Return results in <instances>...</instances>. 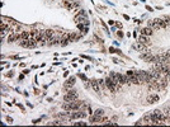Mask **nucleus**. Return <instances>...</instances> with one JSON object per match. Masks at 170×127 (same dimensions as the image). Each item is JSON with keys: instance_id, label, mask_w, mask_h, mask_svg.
<instances>
[{"instance_id": "1", "label": "nucleus", "mask_w": 170, "mask_h": 127, "mask_svg": "<svg viewBox=\"0 0 170 127\" xmlns=\"http://www.w3.org/2000/svg\"><path fill=\"white\" fill-rule=\"evenodd\" d=\"M64 100L65 102H75L77 100V92L75 89H69L66 92V94L64 95Z\"/></svg>"}, {"instance_id": "2", "label": "nucleus", "mask_w": 170, "mask_h": 127, "mask_svg": "<svg viewBox=\"0 0 170 127\" xmlns=\"http://www.w3.org/2000/svg\"><path fill=\"white\" fill-rule=\"evenodd\" d=\"M86 116H88L86 111H81V109L72 111V112H70V121H74V119H80V118H85Z\"/></svg>"}, {"instance_id": "3", "label": "nucleus", "mask_w": 170, "mask_h": 127, "mask_svg": "<svg viewBox=\"0 0 170 127\" xmlns=\"http://www.w3.org/2000/svg\"><path fill=\"white\" fill-rule=\"evenodd\" d=\"M19 45L22 47H26V48H36L38 46V43L34 41L33 38H29V39H24V41H20Z\"/></svg>"}, {"instance_id": "4", "label": "nucleus", "mask_w": 170, "mask_h": 127, "mask_svg": "<svg viewBox=\"0 0 170 127\" xmlns=\"http://www.w3.org/2000/svg\"><path fill=\"white\" fill-rule=\"evenodd\" d=\"M105 84H107V88L109 89V92L111 93H117V85L114 81H113V79L111 76H108V78H105Z\"/></svg>"}, {"instance_id": "5", "label": "nucleus", "mask_w": 170, "mask_h": 127, "mask_svg": "<svg viewBox=\"0 0 170 127\" xmlns=\"http://www.w3.org/2000/svg\"><path fill=\"white\" fill-rule=\"evenodd\" d=\"M140 57L142 58V60H145L146 62H152V60H154V55H151V54H150V51L141 54V55H140Z\"/></svg>"}, {"instance_id": "6", "label": "nucleus", "mask_w": 170, "mask_h": 127, "mask_svg": "<svg viewBox=\"0 0 170 127\" xmlns=\"http://www.w3.org/2000/svg\"><path fill=\"white\" fill-rule=\"evenodd\" d=\"M75 80H76V79H75V76H71V78H69V80L64 84V89H65L66 92H67L69 89H71V86H74Z\"/></svg>"}, {"instance_id": "7", "label": "nucleus", "mask_w": 170, "mask_h": 127, "mask_svg": "<svg viewBox=\"0 0 170 127\" xmlns=\"http://www.w3.org/2000/svg\"><path fill=\"white\" fill-rule=\"evenodd\" d=\"M90 84H92V86H93L94 90L98 93V94H100V92H102V88H100L98 80H97V79H92V80H90Z\"/></svg>"}, {"instance_id": "8", "label": "nucleus", "mask_w": 170, "mask_h": 127, "mask_svg": "<svg viewBox=\"0 0 170 127\" xmlns=\"http://www.w3.org/2000/svg\"><path fill=\"white\" fill-rule=\"evenodd\" d=\"M159 100H160V97L157 94H150L149 97H147V103H150V104L157 103Z\"/></svg>"}, {"instance_id": "9", "label": "nucleus", "mask_w": 170, "mask_h": 127, "mask_svg": "<svg viewBox=\"0 0 170 127\" xmlns=\"http://www.w3.org/2000/svg\"><path fill=\"white\" fill-rule=\"evenodd\" d=\"M138 42L143 43V45H146V46L151 45V42H150V38H149V37H147V36H143V35H141L140 37H138Z\"/></svg>"}, {"instance_id": "10", "label": "nucleus", "mask_w": 170, "mask_h": 127, "mask_svg": "<svg viewBox=\"0 0 170 127\" xmlns=\"http://www.w3.org/2000/svg\"><path fill=\"white\" fill-rule=\"evenodd\" d=\"M60 42H61V37H60V36H55L51 41L47 43V45H48V46H55V45H60Z\"/></svg>"}, {"instance_id": "11", "label": "nucleus", "mask_w": 170, "mask_h": 127, "mask_svg": "<svg viewBox=\"0 0 170 127\" xmlns=\"http://www.w3.org/2000/svg\"><path fill=\"white\" fill-rule=\"evenodd\" d=\"M102 118H103V117H100V116L92 114V117H90V119H89V123H100V122H102Z\"/></svg>"}, {"instance_id": "12", "label": "nucleus", "mask_w": 170, "mask_h": 127, "mask_svg": "<svg viewBox=\"0 0 170 127\" xmlns=\"http://www.w3.org/2000/svg\"><path fill=\"white\" fill-rule=\"evenodd\" d=\"M45 33H46V38H47V41H51V39L55 37V31H52V29H46L45 31Z\"/></svg>"}, {"instance_id": "13", "label": "nucleus", "mask_w": 170, "mask_h": 127, "mask_svg": "<svg viewBox=\"0 0 170 127\" xmlns=\"http://www.w3.org/2000/svg\"><path fill=\"white\" fill-rule=\"evenodd\" d=\"M154 33V31H152V28H150V27H146V28H142L141 29V35H143V36H151Z\"/></svg>"}, {"instance_id": "14", "label": "nucleus", "mask_w": 170, "mask_h": 127, "mask_svg": "<svg viewBox=\"0 0 170 127\" xmlns=\"http://www.w3.org/2000/svg\"><path fill=\"white\" fill-rule=\"evenodd\" d=\"M142 121H143V125H151V113H146V114H143V117H142Z\"/></svg>"}, {"instance_id": "15", "label": "nucleus", "mask_w": 170, "mask_h": 127, "mask_svg": "<svg viewBox=\"0 0 170 127\" xmlns=\"http://www.w3.org/2000/svg\"><path fill=\"white\" fill-rule=\"evenodd\" d=\"M162 112L165 116V123H170V108H165Z\"/></svg>"}, {"instance_id": "16", "label": "nucleus", "mask_w": 170, "mask_h": 127, "mask_svg": "<svg viewBox=\"0 0 170 127\" xmlns=\"http://www.w3.org/2000/svg\"><path fill=\"white\" fill-rule=\"evenodd\" d=\"M155 20L157 22V24H159V26H160V28H166V27H168V24H166V22L164 20V19H161V18H156Z\"/></svg>"}, {"instance_id": "17", "label": "nucleus", "mask_w": 170, "mask_h": 127, "mask_svg": "<svg viewBox=\"0 0 170 127\" xmlns=\"http://www.w3.org/2000/svg\"><path fill=\"white\" fill-rule=\"evenodd\" d=\"M20 35H22V41H24V39H29V38H31V32H28V31H23Z\"/></svg>"}, {"instance_id": "18", "label": "nucleus", "mask_w": 170, "mask_h": 127, "mask_svg": "<svg viewBox=\"0 0 170 127\" xmlns=\"http://www.w3.org/2000/svg\"><path fill=\"white\" fill-rule=\"evenodd\" d=\"M137 48L140 50V51H142V52H147V46H146V45H143V43H141V42H138Z\"/></svg>"}, {"instance_id": "19", "label": "nucleus", "mask_w": 170, "mask_h": 127, "mask_svg": "<svg viewBox=\"0 0 170 127\" xmlns=\"http://www.w3.org/2000/svg\"><path fill=\"white\" fill-rule=\"evenodd\" d=\"M98 81H99V85H100V88H102V90H105V89H108V88H107V84H105V80L99 79Z\"/></svg>"}, {"instance_id": "20", "label": "nucleus", "mask_w": 170, "mask_h": 127, "mask_svg": "<svg viewBox=\"0 0 170 127\" xmlns=\"http://www.w3.org/2000/svg\"><path fill=\"white\" fill-rule=\"evenodd\" d=\"M93 114H95V116H100V117H103V116H104V111H103V109H99V108H98V109H97V111H95V112H94Z\"/></svg>"}, {"instance_id": "21", "label": "nucleus", "mask_w": 170, "mask_h": 127, "mask_svg": "<svg viewBox=\"0 0 170 127\" xmlns=\"http://www.w3.org/2000/svg\"><path fill=\"white\" fill-rule=\"evenodd\" d=\"M162 19H165L166 24H168V27H169V26H170V17H169V15H165V17H164Z\"/></svg>"}, {"instance_id": "22", "label": "nucleus", "mask_w": 170, "mask_h": 127, "mask_svg": "<svg viewBox=\"0 0 170 127\" xmlns=\"http://www.w3.org/2000/svg\"><path fill=\"white\" fill-rule=\"evenodd\" d=\"M133 75H135V71L133 70H128L127 71V76H128V78H132Z\"/></svg>"}, {"instance_id": "23", "label": "nucleus", "mask_w": 170, "mask_h": 127, "mask_svg": "<svg viewBox=\"0 0 170 127\" xmlns=\"http://www.w3.org/2000/svg\"><path fill=\"white\" fill-rule=\"evenodd\" d=\"M72 125H74V126H85L86 123H85V122H74Z\"/></svg>"}, {"instance_id": "24", "label": "nucleus", "mask_w": 170, "mask_h": 127, "mask_svg": "<svg viewBox=\"0 0 170 127\" xmlns=\"http://www.w3.org/2000/svg\"><path fill=\"white\" fill-rule=\"evenodd\" d=\"M77 29H80V31H83V32H84L85 27L83 26V23H77Z\"/></svg>"}, {"instance_id": "25", "label": "nucleus", "mask_w": 170, "mask_h": 127, "mask_svg": "<svg viewBox=\"0 0 170 127\" xmlns=\"http://www.w3.org/2000/svg\"><path fill=\"white\" fill-rule=\"evenodd\" d=\"M79 78H80L81 80H84V81H88L86 76H85V75H84V74H79Z\"/></svg>"}, {"instance_id": "26", "label": "nucleus", "mask_w": 170, "mask_h": 127, "mask_svg": "<svg viewBox=\"0 0 170 127\" xmlns=\"http://www.w3.org/2000/svg\"><path fill=\"white\" fill-rule=\"evenodd\" d=\"M64 5H65V7L67 8V9H72V5L70 4V3H67V1H65V3H64Z\"/></svg>"}, {"instance_id": "27", "label": "nucleus", "mask_w": 170, "mask_h": 127, "mask_svg": "<svg viewBox=\"0 0 170 127\" xmlns=\"http://www.w3.org/2000/svg\"><path fill=\"white\" fill-rule=\"evenodd\" d=\"M135 125H136V126H138V125H143V121H142V118H140L138 121H136V122H135Z\"/></svg>"}, {"instance_id": "28", "label": "nucleus", "mask_w": 170, "mask_h": 127, "mask_svg": "<svg viewBox=\"0 0 170 127\" xmlns=\"http://www.w3.org/2000/svg\"><path fill=\"white\" fill-rule=\"evenodd\" d=\"M117 36L119 38H122V37H123V32H122V31H117Z\"/></svg>"}, {"instance_id": "29", "label": "nucleus", "mask_w": 170, "mask_h": 127, "mask_svg": "<svg viewBox=\"0 0 170 127\" xmlns=\"http://www.w3.org/2000/svg\"><path fill=\"white\" fill-rule=\"evenodd\" d=\"M81 57H83V58H85V60H89V61H92V57L86 56V55H81Z\"/></svg>"}, {"instance_id": "30", "label": "nucleus", "mask_w": 170, "mask_h": 127, "mask_svg": "<svg viewBox=\"0 0 170 127\" xmlns=\"http://www.w3.org/2000/svg\"><path fill=\"white\" fill-rule=\"evenodd\" d=\"M41 122V118H38V119H33L32 121V123H34V125H37V123H39Z\"/></svg>"}, {"instance_id": "31", "label": "nucleus", "mask_w": 170, "mask_h": 127, "mask_svg": "<svg viewBox=\"0 0 170 127\" xmlns=\"http://www.w3.org/2000/svg\"><path fill=\"white\" fill-rule=\"evenodd\" d=\"M116 26H117V27H118V28H119V29H121V28H122V23H119V22H117V23H116Z\"/></svg>"}, {"instance_id": "32", "label": "nucleus", "mask_w": 170, "mask_h": 127, "mask_svg": "<svg viewBox=\"0 0 170 127\" xmlns=\"http://www.w3.org/2000/svg\"><path fill=\"white\" fill-rule=\"evenodd\" d=\"M7 121H8V123H12V122H13V119H12V117H7Z\"/></svg>"}, {"instance_id": "33", "label": "nucleus", "mask_w": 170, "mask_h": 127, "mask_svg": "<svg viewBox=\"0 0 170 127\" xmlns=\"http://www.w3.org/2000/svg\"><path fill=\"white\" fill-rule=\"evenodd\" d=\"M7 75L9 76V78H12V76H13L14 74H13V71H10V73H8V74H7Z\"/></svg>"}, {"instance_id": "34", "label": "nucleus", "mask_w": 170, "mask_h": 127, "mask_svg": "<svg viewBox=\"0 0 170 127\" xmlns=\"http://www.w3.org/2000/svg\"><path fill=\"white\" fill-rule=\"evenodd\" d=\"M146 9H147V10H149V12H154V10H152V8H151V7H149V5H146Z\"/></svg>"}, {"instance_id": "35", "label": "nucleus", "mask_w": 170, "mask_h": 127, "mask_svg": "<svg viewBox=\"0 0 170 127\" xmlns=\"http://www.w3.org/2000/svg\"><path fill=\"white\" fill-rule=\"evenodd\" d=\"M123 18H124V19H127V20H130V17H128L127 14H123Z\"/></svg>"}, {"instance_id": "36", "label": "nucleus", "mask_w": 170, "mask_h": 127, "mask_svg": "<svg viewBox=\"0 0 170 127\" xmlns=\"http://www.w3.org/2000/svg\"><path fill=\"white\" fill-rule=\"evenodd\" d=\"M18 107H19V108H20V109H22V111H23V112H24V107H23V106H22V104H18Z\"/></svg>"}, {"instance_id": "37", "label": "nucleus", "mask_w": 170, "mask_h": 127, "mask_svg": "<svg viewBox=\"0 0 170 127\" xmlns=\"http://www.w3.org/2000/svg\"><path fill=\"white\" fill-rule=\"evenodd\" d=\"M10 58H13V60H17L18 56H10Z\"/></svg>"}]
</instances>
